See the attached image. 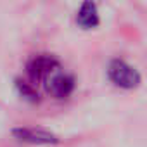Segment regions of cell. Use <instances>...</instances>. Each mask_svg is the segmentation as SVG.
Segmentation results:
<instances>
[{
  "label": "cell",
  "mask_w": 147,
  "mask_h": 147,
  "mask_svg": "<svg viewBox=\"0 0 147 147\" xmlns=\"http://www.w3.org/2000/svg\"><path fill=\"white\" fill-rule=\"evenodd\" d=\"M107 76L116 87H119L123 90H133L142 82L140 73L133 66H130L126 61H121V59H113L109 62Z\"/></svg>",
  "instance_id": "cell-1"
},
{
  "label": "cell",
  "mask_w": 147,
  "mask_h": 147,
  "mask_svg": "<svg viewBox=\"0 0 147 147\" xmlns=\"http://www.w3.org/2000/svg\"><path fill=\"white\" fill-rule=\"evenodd\" d=\"M57 71H61V64L54 55H49V54L35 55L26 64V73H28L31 85L33 83H45Z\"/></svg>",
  "instance_id": "cell-2"
},
{
  "label": "cell",
  "mask_w": 147,
  "mask_h": 147,
  "mask_svg": "<svg viewBox=\"0 0 147 147\" xmlns=\"http://www.w3.org/2000/svg\"><path fill=\"white\" fill-rule=\"evenodd\" d=\"M45 92L50 94L52 97L55 99H66L73 94V90H75V78H73L71 75H66V73L62 71H57L55 75H52L45 83Z\"/></svg>",
  "instance_id": "cell-3"
},
{
  "label": "cell",
  "mask_w": 147,
  "mask_h": 147,
  "mask_svg": "<svg viewBox=\"0 0 147 147\" xmlns=\"http://www.w3.org/2000/svg\"><path fill=\"white\" fill-rule=\"evenodd\" d=\"M12 135L26 144H33V145H54L59 144V137L42 130V128H14Z\"/></svg>",
  "instance_id": "cell-4"
},
{
  "label": "cell",
  "mask_w": 147,
  "mask_h": 147,
  "mask_svg": "<svg viewBox=\"0 0 147 147\" xmlns=\"http://www.w3.org/2000/svg\"><path fill=\"white\" fill-rule=\"evenodd\" d=\"M76 23L80 28L83 30H92V28H97L100 19H99V11H97V5L94 2H83L78 14H76Z\"/></svg>",
  "instance_id": "cell-5"
},
{
  "label": "cell",
  "mask_w": 147,
  "mask_h": 147,
  "mask_svg": "<svg viewBox=\"0 0 147 147\" xmlns=\"http://www.w3.org/2000/svg\"><path fill=\"white\" fill-rule=\"evenodd\" d=\"M16 90H18V94H19L24 100H28V102H38V100H40V95H38L36 88H35L31 83H28V82H24V80H21V78L16 80Z\"/></svg>",
  "instance_id": "cell-6"
}]
</instances>
